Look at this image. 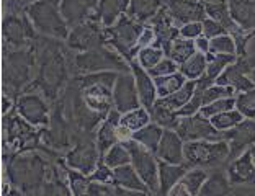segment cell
I'll use <instances>...</instances> for the list:
<instances>
[{
	"mask_svg": "<svg viewBox=\"0 0 255 196\" xmlns=\"http://www.w3.org/2000/svg\"><path fill=\"white\" fill-rule=\"evenodd\" d=\"M203 34V21H190L180 26V36L187 39H195Z\"/></svg>",
	"mask_w": 255,
	"mask_h": 196,
	"instance_id": "47",
	"label": "cell"
},
{
	"mask_svg": "<svg viewBox=\"0 0 255 196\" xmlns=\"http://www.w3.org/2000/svg\"><path fill=\"white\" fill-rule=\"evenodd\" d=\"M223 33H228V30H226V26L221 21L214 20L211 16H206V18L203 20V36L211 39L214 36H219V34H223Z\"/></svg>",
	"mask_w": 255,
	"mask_h": 196,
	"instance_id": "45",
	"label": "cell"
},
{
	"mask_svg": "<svg viewBox=\"0 0 255 196\" xmlns=\"http://www.w3.org/2000/svg\"><path fill=\"white\" fill-rule=\"evenodd\" d=\"M100 152H98L97 142L90 141L84 137L80 139L72 149L64 154L62 162L74 170L82 172L85 175H92V172L97 169L98 162H100Z\"/></svg>",
	"mask_w": 255,
	"mask_h": 196,
	"instance_id": "15",
	"label": "cell"
},
{
	"mask_svg": "<svg viewBox=\"0 0 255 196\" xmlns=\"http://www.w3.org/2000/svg\"><path fill=\"white\" fill-rule=\"evenodd\" d=\"M210 53L213 54H237V43L231 33H223L210 39Z\"/></svg>",
	"mask_w": 255,
	"mask_h": 196,
	"instance_id": "40",
	"label": "cell"
},
{
	"mask_svg": "<svg viewBox=\"0 0 255 196\" xmlns=\"http://www.w3.org/2000/svg\"><path fill=\"white\" fill-rule=\"evenodd\" d=\"M173 129L180 134V137L185 142L200 141V139L221 141L226 136V132L214 128L211 119L203 116L201 113L191 114V116H178V121Z\"/></svg>",
	"mask_w": 255,
	"mask_h": 196,
	"instance_id": "13",
	"label": "cell"
},
{
	"mask_svg": "<svg viewBox=\"0 0 255 196\" xmlns=\"http://www.w3.org/2000/svg\"><path fill=\"white\" fill-rule=\"evenodd\" d=\"M233 183H231L228 172L219 169H213L208 175L206 182L203 183L201 188V196H216V195H231L233 193Z\"/></svg>",
	"mask_w": 255,
	"mask_h": 196,
	"instance_id": "29",
	"label": "cell"
},
{
	"mask_svg": "<svg viewBox=\"0 0 255 196\" xmlns=\"http://www.w3.org/2000/svg\"><path fill=\"white\" fill-rule=\"evenodd\" d=\"M120 76V72L103 71L92 74H80L75 82L79 84L80 95L85 105L94 111L107 116L110 109L115 106L113 103V87Z\"/></svg>",
	"mask_w": 255,
	"mask_h": 196,
	"instance_id": "4",
	"label": "cell"
},
{
	"mask_svg": "<svg viewBox=\"0 0 255 196\" xmlns=\"http://www.w3.org/2000/svg\"><path fill=\"white\" fill-rule=\"evenodd\" d=\"M67 177H69V187H71V192L74 196L87 195V190H89V185L92 182L89 175L67 167Z\"/></svg>",
	"mask_w": 255,
	"mask_h": 196,
	"instance_id": "42",
	"label": "cell"
},
{
	"mask_svg": "<svg viewBox=\"0 0 255 196\" xmlns=\"http://www.w3.org/2000/svg\"><path fill=\"white\" fill-rule=\"evenodd\" d=\"M38 149L16 152L5 159V178L20 195L43 193L49 164Z\"/></svg>",
	"mask_w": 255,
	"mask_h": 196,
	"instance_id": "1",
	"label": "cell"
},
{
	"mask_svg": "<svg viewBox=\"0 0 255 196\" xmlns=\"http://www.w3.org/2000/svg\"><path fill=\"white\" fill-rule=\"evenodd\" d=\"M123 144L131 154V165L149 187L150 193L159 195V159L155 154L134 139H128Z\"/></svg>",
	"mask_w": 255,
	"mask_h": 196,
	"instance_id": "10",
	"label": "cell"
},
{
	"mask_svg": "<svg viewBox=\"0 0 255 196\" xmlns=\"http://www.w3.org/2000/svg\"><path fill=\"white\" fill-rule=\"evenodd\" d=\"M164 2L165 0H131L128 15L146 25L147 21H152V18L159 15V11L164 8Z\"/></svg>",
	"mask_w": 255,
	"mask_h": 196,
	"instance_id": "30",
	"label": "cell"
},
{
	"mask_svg": "<svg viewBox=\"0 0 255 196\" xmlns=\"http://www.w3.org/2000/svg\"><path fill=\"white\" fill-rule=\"evenodd\" d=\"M49 98L34 90H25L15 101V111L36 128H46L51 121Z\"/></svg>",
	"mask_w": 255,
	"mask_h": 196,
	"instance_id": "11",
	"label": "cell"
},
{
	"mask_svg": "<svg viewBox=\"0 0 255 196\" xmlns=\"http://www.w3.org/2000/svg\"><path fill=\"white\" fill-rule=\"evenodd\" d=\"M43 142V128L25 121L15 108L3 114V157L38 149Z\"/></svg>",
	"mask_w": 255,
	"mask_h": 196,
	"instance_id": "5",
	"label": "cell"
},
{
	"mask_svg": "<svg viewBox=\"0 0 255 196\" xmlns=\"http://www.w3.org/2000/svg\"><path fill=\"white\" fill-rule=\"evenodd\" d=\"M113 185L125 188V190H129V192H134L139 195H152L149 187L144 183V180L139 177L136 169L131 164H126V165L113 169Z\"/></svg>",
	"mask_w": 255,
	"mask_h": 196,
	"instance_id": "25",
	"label": "cell"
},
{
	"mask_svg": "<svg viewBox=\"0 0 255 196\" xmlns=\"http://www.w3.org/2000/svg\"><path fill=\"white\" fill-rule=\"evenodd\" d=\"M102 159H103V162H105L108 167H112V169L131 164V154L123 142H118V144H115L113 147H110Z\"/></svg>",
	"mask_w": 255,
	"mask_h": 196,
	"instance_id": "39",
	"label": "cell"
},
{
	"mask_svg": "<svg viewBox=\"0 0 255 196\" xmlns=\"http://www.w3.org/2000/svg\"><path fill=\"white\" fill-rule=\"evenodd\" d=\"M185 164L190 167L213 170L229 162V144L228 141H188L185 142Z\"/></svg>",
	"mask_w": 255,
	"mask_h": 196,
	"instance_id": "8",
	"label": "cell"
},
{
	"mask_svg": "<svg viewBox=\"0 0 255 196\" xmlns=\"http://www.w3.org/2000/svg\"><path fill=\"white\" fill-rule=\"evenodd\" d=\"M164 129L165 128H162L160 124L150 121L147 126H144V128H141L139 131L132 132L131 139L137 141L139 144H142L144 147H147L149 151H152L155 154V151H157V147H159V142L162 139V134H164Z\"/></svg>",
	"mask_w": 255,
	"mask_h": 196,
	"instance_id": "32",
	"label": "cell"
},
{
	"mask_svg": "<svg viewBox=\"0 0 255 196\" xmlns=\"http://www.w3.org/2000/svg\"><path fill=\"white\" fill-rule=\"evenodd\" d=\"M251 77H252V80H254V82H255V69H254V71L251 72Z\"/></svg>",
	"mask_w": 255,
	"mask_h": 196,
	"instance_id": "50",
	"label": "cell"
},
{
	"mask_svg": "<svg viewBox=\"0 0 255 196\" xmlns=\"http://www.w3.org/2000/svg\"><path fill=\"white\" fill-rule=\"evenodd\" d=\"M164 10L169 13L172 21L180 25L190 21H203L208 16L206 5L200 0H165Z\"/></svg>",
	"mask_w": 255,
	"mask_h": 196,
	"instance_id": "17",
	"label": "cell"
},
{
	"mask_svg": "<svg viewBox=\"0 0 255 196\" xmlns=\"http://www.w3.org/2000/svg\"><path fill=\"white\" fill-rule=\"evenodd\" d=\"M131 72L134 76L136 80V87L139 94V100L144 108H147L150 111V108L154 106L155 100H157V89H155V80L150 74L144 69L141 64H137L136 61L131 62Z\"/></svg>",
	"mask_w": 255,
	"mask_h": 196,
	"instance_id": "23",
	"label": "cell"
},
{
	"mask_svg": "<svg viewBox=\"0 0 255 196\" xmlns=\"http://www.w3.org/2000/svg\"><path fill=\"white\" fill-rule=\"evenodd\" d=\"M210 119L214 124V128L226 132V131L236 128V126L244 119V114H242L237 108H234V109H228V111L214 114V116H211Z\"/></svg>",
	"mask_w": 255,
	"mask_h": 196,
	"instance_id": "37",
	"label": "cell"
},
{
	"mask_svg": "<svg viewBox=\"0 0 255 196\" xmlns=\"http://www.w3.org/2000/svg\"><path fill=\"white\" fill-rule=\"evenodd\" d=\"M98 2L100 0H61V11L72 28L80 21L94 18Z\"/></svg>",
	"mask_w": 255,
	"mask_h": 196,
	"instance_id": "22",
	"label": "cell"
},
{
	"mask_svg": "<svg viewBox=\"0 0 255 196\" xmlns=\"http://www.w3.org/2000/svg\"><path fill=\"white\" fill-rule=\"evenodd\" d=\"M120 118H121V113L113 106L110 109V113L105 116V119L98 124L97 134H95V142H97L98 152H100V157H103V155L107 154L110 147H113L115 144L120 142V137H118Z\"/></svg>",
	"mask_w": 255,
	"mask_h": 196,
	"instance_id": "20",
	"label": "cell"
},
{
	"mask_svg": "<svg viewBox=\"0 0 255 196\" xmlns=\"http://www.w3.org/2000/svg\"><path fill=\"white\" fill-rule=\"evenodd\" d=\"M208 69V54H203L196 51L193 56H190L187 61L180 64V71L187 80H198L206 74Z\"/></svg>",
	"mask_w": 255,
	"mask_h": 196,
	"instance_id": "34",
	"label": "cell"
},
{
	"mask_svg": "<svg viewBox=\"0 0 255 196\" xmlns=\"http://www.w3.org/2000/svg\"><path fill=\"white\" fill-rule=\"evenodd\" d=\"M224 139L229 144V160L249 151L255 144V119L244 118L236 128L226 131Z\"/></svg>",
	"mask_w": 255,
	"mask_h": 196,
	"instance_id": "18",
	"label": "cell"
},
{
	"mask_svg": "<svg viewBox=\"0 0 255 196\" xmlns=\"http://www.w3.org/2000/svg\"><path fill=\"white\" fill-rule=\"evenodd\" d=\"M195 46H196V51H200L203 54H208L210 53V38L206 36H198L195 39Z\"/></svg>",
	"mask_w": 255,
	"mask_h": 196,
	"instance_id": "48",
	"label": "cell"
},
{
	"mask_svg": "<svg viewBox=\"0 0 255 196\" xmlns=\"http://www.w3.org/2000/svg\"><path fill=\"white\" fill-rule=\"evenodd\" d=\"M236 108V97H224V98H218L211 103H208L201 108V114L206 118H211L214 114L228 111V109H234Z\"/></svg>",
	"mask_w": 255,
	"mask_h": 196,
	"instance_id": "43",
	"label": "cell"
},
{
	"mask_svg": "<svg viewBox=\"0 0 255 196\" xmlns=\"http://www.w3.org/2000/svg\"><path fill=\"white\" fill-rule=\"evenodd\" d=\"M178 69H180V64L175 62L170 57H164L157 66H154L152 69H149V74L152 77H162V76H169V74H173V72H178Z\"/></svg>",
	"mask_w": 255,
	"mask_h": 196,
	"instance_id": "44",
	"label": "cell"
},
{
	"mask_svg": "<svg viewBox=\"0 0 255 196\" xmlns=\"http://www.w3.org/2000/svg\"><path fill=\"white\" fill-rule=\"evenodd\" d=\"M26 15L38 33L59 41H66L71 26L61 11V0H34L26 8Z\"/></svg>",
	"mask_w": 255,
	"mask_h": 196,
	"instance_id": "6",
	"label": "cell"
},
{
	"mask_svg": "<svg viewBox=\"0 0 255 196\" xmlns=\"http://www.w3.org/2000/svg\"><path fill=\"white\" fill-rule=\"evenodd\" d=\"M185 141L175 129L165 128L159 147L155 151V157L159 160H165L170 164H183L185 162Z\"/></svg>",
	"mask_w": 255,
	"mask_h": 196,
	"instance_id": "21",
	"label": "cell"
},
{
	"mask_svg": "<svg viewBox=\"0 0 255 196\" xmlns=\"http://www.w3.org/2000/svg\"><path fill=\"white\" fill-rule=\"evenodd\" d=\"M165 57V51L160 48V46H146V48H141L136 56V62L141 64L146 71L152 69L154 66H157L159 62Z\"/></svg>",
	"mask_w": 255,
	"mask_h": 196,
	"instance_id": "38",
	"label": "cell"
},
{
	"mask_svg": "<svg viewBox=\"0 0 255 196\" xmlns=\"http://www.w3.org/2000/svg\"><path fill=\"white\" fill-rule=\"evenodd\" d=\"M74 66L79 74H92V72H129L131 64L123 56L110 44L98 46V48L82 51L74 57Z\"/></svg>",
	"mask_w": 255,
	"mask_h": 196,
	"instance_id": "7",
	"label": "cell"
},
{
	"mask_svg": "<svg viewBox=\"0 0 255 196\" xmlns=\"http://www.w3.org/2000/svg\"><path fill=\"white\" fill-rule=\"evenodd\" d=\"M131 0H100L94 18L98 20L103 26H113L121 16L128 13Z\"/></svg>",
	"mask_w": 255,
	"mask_h": 196,
	"instance_id": "26",
	"label": "cell"
},
{
	"mask_svg": "<svg viewBox=\"0 0 255 196\" xmlns=\"http://www.w3.org/2000/svg\"><path fill=\"white\" fill-rule=\"evenodd\" d=\"M90 180L113 183V169H112V167H108L105 162H103V159H100V162H98L97 169L92 172Z\"/></svg>",
	"mask_w": 255,
	"mask_h": 196,
	"instance_id": "46",
	"label": "cell"
},
{
	"mask_svg": "<svg viewBox=\"0 0 255 196\" xmlns=\"http://www.w3.org/2000/svg\"><path fill=\"white\" fill-rule=\"evenodd\" d=\"M236 108L244 114V118L255 119V87L236 94Z\"/></svg>",
	"mask_w": 255,
	"mask_h": 196,
	"instance_id": "41",
	"label": "cell"
},
{
	"mask_svg": "<svg viewBox=\"0 0 255 196\" xmlns=\"http://www.w3.org/2000/svg\"><path fill=\"white\" fill-rule=\"evenodd\" d=\"M237 61V54H213L208 53V69L203 77L210 79L211 82H216L218 77L224 72L226 67H229Z\"/></svg>",
	"mask_w": 255,
	"mask_h": 196,
	"instance_id": "35",
	"label": "cell"
},
{
	"mask_svg": "<svg viewBox=\"0 0 255 196\" xmlns=\"http://www.w3.org/2000/svg\"><path fill=\"white\" fill-rule=\"evenodd\" d=\"M144 23H139L129 15H123L121 18L115 23L113 26L105 28L107 31V44L115 48L118 53L129 62L136 61V56L139 53L137 41L139 36L144 30Z\"/></svg>",
	"mask_w": 255,
	"mask_h": 196,
	"instance_id": "9",
	"label": "cell"
},
{
	"mask_svg": "<svg viewBox=\"0 0 255 196\" xmlns=\"http://www.w3.org/2000/svg\"><path fill=\"white\" fill-rule=\"evenodd\" d=\"M228 177L231 183L234 187L239 185H254L255 183V162L252 157L251 149L246 152H242L241 155H237L236 159L229 160L228 162Z\"/></svg>",
	"mask_w": 255,
	"mask_h": 196,
	"instance_id": "19",
	"label": "cell"
},
{
	"mask_svg": "<svg viewBox=\"0 0 255 196\" xmlns=\"http://www.w3.org/2000/svg\"><path fill=\"white\" fill-rule=\"evenodd\" d=\"M36 71V48L3 51V94L15 98ZM16 100V98H15Z\"/></svg>",
	"mask_w": 255,
	"mask_h": 196,
	"instance_id": "3",
	"label": "cell"
},
{
	"mask_svg": "<svg viewBox=\"0 0 255 196\" xmlns=\"http://www.w3.org/2000/svg\"><path fill=\"white\" fill-rule=\"evenodd\" d=\"M190 169L188 164H170L165 160H159V195H169L170 190L177 185V182L187 174Z\"/></svg>",
	"mask_w": 255,
	"mask_h": 196,
	"instance_id": "27",
	"label": "cell"
},
{
	"mask_svg": "<svg viewBox=\"0 0 255 196\" xmlns=\"http://www.w3.org/2000/svg\"><path fill=\"white\" fill-rule=\"evenodd\" d=\"M66 84L67 61L64 57L61 44L46 41L36 53V79L28 87H36L49 100H56Z\"/></svg>",
	"mask_w": 255,
	"mask_h": 196,
	"instance_id": "2",
	"label": "cell"
},
{
	"mask_svg": "<svg viewBox=\"0 0 255 196\" xmlns=\"http://www.w3.org/2000/svg\"><path fill=\"white\" fill-rule=\"evenodd\" d=\"M66 44L69 49L82 53L98 48V46L107 44V31L105 26L95 18H89L80 21L69 31V36L66 39Z\"/></svg>",
	"mask_w": 255,
	"mask_h": 196,
	"instance_id": "12",
	"label": "cell"
},
{
	"mask_svg": "<svg viewBox=\"0 0 255 196\" xmlns=\"http://www.w3.org/2000/svg\"><path fill=\"white\" fill-rule=\"evenodd\" d=\"M208 170L201 167H190L177 185L170 190V196H198L201 193L203 183L208 178Z\"/></svg>",
	"mask_w": 255,
	"mask_h": 196,
	"instance_id": "24",
	"label": "cell"
},
{
	"mask_svg": "<svg viewBox=\"0 0 255 196\" xmlns=\"http://www.w3.org/2000/svg\"><path fill=\"white\" fill-rule=\"evenodd\" d=\"M195 90H196V80H187L177 92H173V94L167 97L157 98L154 105L164 108L167 111L177 113L178 109L183 108L191 100V97L195 95Z\"/></svg>",
	"mask_w": 255,
	"mask_h": 196,
	"instance_id": "28",
	"label": "cell"
},
{
	"mask_svg": "<svg viewBox=\"0 0 255 196\" xmlns=\"http://www.w3.org/2000/svg\"><path fill=\"white\" fill-rule=\"evenodd\" d=\"M150 121H152V116H150V111L144 106H137L134 109H129L126 113H121L120 118V124L126 128L128 131L136 132L144 126H147Z\"/></svg>",
	"mask_w": 255,
	"mask_h": 196,
	"instance_id": "33",
	"label": "cell"
},
{
	"mask_svg": "<svg viewBox=\"0 0 255 196\" xmlns=\"http://www.w3.org/2000/svg\"><path fill=\"white\" fill-rule=\"evenodd\" d=\"M34 26L26 16L15 13L3 16V51H15L30 48V43L36 38Z\"/></svg>",
	"mask_w": 255,
	"mask_h": 196,
	"instance_id": "14",
	"label": "cell"
},
{
	"mask_svg": "<svg viewBox=\"0 0 255 196\" xmlns=\"http://www.w3.org/2000/svg\"><path fill=\"white\" fill-rule=\"evenodd\" d=\"M251 152H252V157H254V162H255V144L251 147Z\"/></svg>",
	"mask_w": 255,
	"mask_h": 196,
	"instance_id": "49",
	"label": "cell"
},
{
	"mask_svg": "<svg viewBox=\"0 0 255 196\" xmlns=\"http://www.w3.org/2000/svg\"><path fill=\"white\" fill-rule=\"evenodd\" d=\"M113 103H115V108H117L120 113H126V111H129V109L142 106L141 100H139L136 80L131 71L120 72V76L113 87Z\"/></svg>",
	"mask_w": 255,
	"mask_h": 196,
	"instance_id": "16",
	"label": "cell"
},
{
	"mask_svg": "<svg viewBox=\"0 0 255 196\" xmlns=\"http://www.w3.org/2000/svg\"><path fill=\"white\" fill-rule=\"evenodd\" d=\"M162 49L165 51L167 57H170V59L178 62V64H182L190 56H193L196 53V46L193 39H187L182 36L173 38L172 41L162 46Z\"/></svg>",
	"mask_w": 255,
	"mask_h": 196,
	"instance_id": "31",
	"label": "cell"
},
{
	"mask_svg": "<svg viewBox=\"0 0 255 196\" xmlns=\"http://www.w3.org/2000/svg\"><path fill=\"white\" fill-rule=\"evenodd\" d=\"M154 80H155V89H157V98H162V97L173 94V92H177L185 82H187V77L178 71V72L169 74V76L154 77Z\"/></svg>",
	"mask_w": 255,
	"mask_h": 196,
	"instance_id": "36",
	"label": "cell"
}]
</instances>
